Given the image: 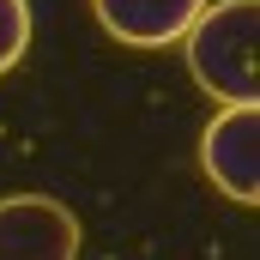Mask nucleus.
<instances>
[{"label": "nucleus", "instance_id": "1", "mask_svg": "<svg viewBox=\"0 0 260 260\" xmlns=\"http://www.w3.org/2000/svg\"><path fill=\"white\" fill-rule=\"evenodd\" d=\"M254 30H260V0H218L188 30V67H194L200 91H212L224 109L254 103Z\"/></svg>", "mask_w": 260, "mask_h": 260}, {"label": "nucleus", "instance_id": "2", "mask_svg": "<svg viewBox=\"0 0 260 260\" xmlns=\"http://www.w3.org/2000/svg\"><path fill=\"white\" fill-rule=\"evenodd\" d=\"M200 164L212 176L218 194H230L236 206L260 200V109H218L212 127L200 133Z\"/></svg>", "mask_w": 260, "mask_h": 260}, {"label": "nucleus", "instance_id": "3", "mask_svg": "<svg viewBox=\"0 0 260 260\" xmlns=\"http://www.w3.org/2000/svg\"><path fill=\"white\" fill-rule=\"evenodd\" d=\"M0 260H79V212L49 194L0 200Z\"/></svg>", "mask_w": 260, "mask_h": 260}, {"label": "nucleus", "instance_id": "4", "mask_svg": "<svg viewBox=\"0 0 260 260\" xmlns=\"http://www.w3.org/2000/svg\"><path fill=\"white\" fill-rule=\"evenodd\" d=\"M212 0H91L97 24L127 49H170L194 30V18Z\"/></svg>", "mask_w": 260, "mask_h": 260}, {"label": "nucleus", "instance_id": "5", "mask_svg": "<svg viewBox=\"0 0 260 260\" xmlns=\"http://www.w3.org/2000/svg\"><path fill=\"white\" fill-rule=\"evenodd\" d=\"M30 49V0H0V73L24 61Z\"/></svg>", "mask_w": 260, "mask_h": 260}]
</instances>
